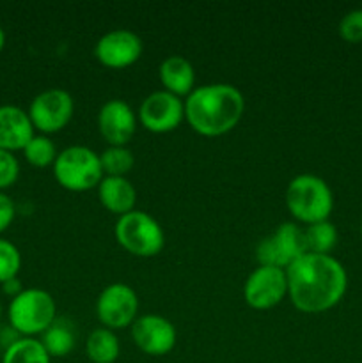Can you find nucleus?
<instances>
[{
  "label": "nucleus",
  "instance_id": "f257e3e1",
  "mask_svg": "<svg viewBox=\"0 0 362 363\" xmlns=\"http://www.w3.org/2000/svg\"><path fill=\"white\" fill-rule=\"evenodd\" d=\"M287 296L304 314H322L343 300L348 287L344 266L332 255L307 254L286 268Z\"/></svg>",
  "mask_w": 362,
  "mask_h": 363
},
{
  "label": "nucleus",
  "instance_id": "f03ea898",
  "mask_svg": "<svg viewBox=\"0 0 362 363\" xmlns=\"http://www.w3.org/2000/svg\"><path fill=\"white\" fill-rule=\"evenodd\" d=\"M245 112V98L229 84L195 87L185 99V121L201 137H222L238 126Z\"/></svg>",
  "mask_w": 362,
  "mask_h": 363
},
{
  "label": "nucleus",
  "instance_id": "7ed1b4c3",
  "mask_svg": "<svg viewBox=\"0 0 362 363\" xmlns=\"http://www.w3.org/2000/svg\"><path fill=\"white\" fill-rule=\"evenodd\" d=\"M286 208L297 222L305 225L325 222L334 209L332 190L314 174H298L286 188Z\"/></svg>",
  "mask_w": 362,
  "mask_h": 363
},
{
  "label": "nucleus",
  "instance_id": "20e7f679",
  "mask_svg": "<svg viewBox=\"0 0 362 363\" xmlns=\"http://www.w3.org/2000/svg\"><path fill=\"white\" fill-rule=\"evenodd\" d=\"M55 314L57 305L52 294L38 287L21 291L7 308L11 328L21 337L43 335L55 323Z\"/></svg>",
  "mask_w": 362,
  "mask_h": 363
},
{
  "label": "nucleus",
  "instance_id": "39448f33",
  "mask_svg": "<svg viewBox=\"0 0 362 363\" xmlns=\"http://www.w3.org/2000/svg\"><path fill=\"white\" fill-rule=\"evenodd\" d=\"M55 181L67 191H89L102 183L103 170L99 155L85 145H71L57 155L53 163Z\"/></svg>",
  "mask_w": 362,
  "mask_h": 363
},
{
  "label": "nucleus",
  "instance_id": "423d86ee",
  "mask_svg": "<svg viewBox=\"0 0 362 363\" xmlns=\"http://www.w3.org/2000/svg\"><path fill=\"white\" fill-rule=\"evenodd\" d=\"M116 240L128 254L137 257H155L165 247L162 225L146 211H133L119 216L116 222Z\"/></svg>",
  "mask_w": 362,
  "mask_h": 363
},
{
  "label": "nucleus",
  "instance_id": "0eeeda50",
  "mask_svg": "<svg viewBox=\"0 0 362 363\" xmlns=\"http://www.w3.org/2000/svg\"><path fill=\"white\" fill-rule=\"evenodd\" d=\"M307 254L305 230L295 222H284L270 236L259 241L256 259L259 266H273L286 269L297 259Z\"/></svg>",
  "mask_w": 362,
  "mask_h": 363
},
{
  "label": "nucleus",
  "instance_id": "6e6552de",
  "mask_svg": "<svg viewBox=\"0 0 362 363\" xmlns=\"http://www.w3.org/2000/svg\"><path fill=\"white\" fill-rule=\"evenodd\" d=\"M75 112V101L64 89H48L35 96L28 106V117L41 135H53L70 124Z\"/></svg>",
  "mask_w": 362,
  "mask_h": 363
},
{
  "label": "nucleus",
  "instance_id": "1a4fd4ad",
  "mask_svg": "<svg viewBox=\"0 0 362 363\" xmlns=\"http://www.w3.org/2000/svg\"><path fill=\"white\" fill-rule=\"evenodd\" d=\"M96 318L112 332L131 326L138 318L137 293L123 282L106 286L96 300Z\"/></svg>",
  "mask_w": 362,
  "mask_h": 363
},
{
  "label": "nucleus",
  "instance_id": "9d476101",
  "mask_svg": "<svg viewBox=\"0 0 362 363\" xmlns=\"http://www.w3.org/2000/svg\"><path fill=\"white\" fill-rule=\"evenodd\" d=\"M185 121V99L167 91L146 96L138 108V123L151 133H170Z\"/></svg>",
  "mask_w": 362,
  "mask_h": 363
},
{
  "label": "nucleus",
  "instance_id": "9b49d317",
  "mask_svg": "<svg viewBox=\"0 0 362 363\" xmlns=\"http://www.w3.org/2000/svg\"><path fill=\"white\" fill-rule=\"evenodd\" d=\"M287 296L286 269L258 266L243 286L245 303L254 311H268Z\"/></svg>",
  "mask_w": 362,
  "mask_h": 363
},
{
  "label": "nucleus",
  "instance_id": "f8f14e48",
  "mask_svg": "<svg viewBox=\"0 0 362 363\" xmlns=\"http://www.w3.org/2000/svg\"><path fill=\"white\" fill-rule=\"evenodd\" d=\"M131 339L144 354L165 357L176 346L177 333L172 323L163 315L144 314L131 325Z\"/></svg>",
  "mask_w": 362,
  "mask_h": 363
},
{
  "label": "nucleus",
  "instance_id": "ddd939ff",
  "mask_svg": "<svg viewBox=\"0 0 362 363\" xmlns=\"http://www.w3.org/2000/svg\"><path fill=\"white\" fill-rule=\"evenodd\" d=\"M142 41L133 30L116 28L98 39L94 46V57L102 66L110 69H124L141 59Z\"/></svg>",
  "mask_w": 362,
  "mask_h": 363
},
{
  "label": "nucleus",
  "instance_id": "4468645a",
  "mask_svg": "<svg viewBox=\"0 0 362 363\" xmlns=\"http://www.w3.org/2000/svg\"><path fill=\"white\" fill-rule=\"evenodd\" d=\"M137 113L123 99H109L98 112V130L109 145H126L137 131Z\"/></svg>",
  "mask_w": 362,
  "mask_h": 363
},
{
  "label": "nucleus",
  "instance_id": "2eb2a0df",
  "mask_svg": "<svg viewBox=\"0 0 362 363\" xmlns=\"http://www.w3.org/2000/svg\"><path fill=\"white\" fill-rule=\"evenodd\" d=\"M34 137V126L23 108L14 105L0 106V149L2 151H23Z\"/></svg>",
  "mask_w": 362,
  "mask_h": 363
},
{
  "label": "nucleus",
  "instance_id": "dca6fc26",
  "mask_svg": "<svg viewBox=\"0 0 362 363\" xmlns=\"http://www.w3.org/2000/svg\"><path fill=\"white\" fill-rule=\"evenodd\" d=\"M158 77L163 85V91L188 98L195 89V69L188 59L181 55H170L162 60L158 67Z\"/></svg>",
  "mask_w": 362,
  "mask_h": 363
},
{
  "label": "nucleus",
  "instance_id": "f3484780",
  "mask_svg": "<svg viewBox=\"0 0 362 363\" xmlns=\"http://www.w3.org/2000/svg\"><path fill=\"white\" fill-rule=\"evenodd\" d=\"M98 199L106 211L123 216L135 209L137 190L126 177L105 176L98 184Z\"/></svg>",
  "mask_w": 362,
  "mask_h": 363
},
{
  "label": "nucleus",
  "instance_id": "a211bd4d",
  "mask_svg": "<svg viewBox=\"0 0 362 363\" xmlns=\"http://www.w3.org/2000/svg\"><path fill=\"white\" fill-rule=\"evenodd\" d=\"M85 354L92 363H114L121 354V344L109 328H96L85 340Z\"/></svg>",
  "mask_w": 362,
  "mask_h": 363
},
{
  "label": "nucleus",
  "instance_id": "6ab92c4d",
  "mask_svg": "<svg viewBox=\"0 0 362 363\" xmlns=\"http://www.w3.org/2000/svg\"><path fill=\"white\" fill-rule=\"evenodd\" d=\"M52 358L43 347L41 340L34 337H18L6 347L2 363H50Z\"/></svg>",
  "mask_w": 362,
  "mask_h": 363
},
{
  "label": "nucleus",
  "instance_id": "aec40b11",
  "mask_svg": "<svg viewBox=\"0 0 362 363\" xmlns=\"http://www.w3.org/2000/svg\"><path fill=\"white\" fill-rule=\"evenodd\" d=\"M41 344L46 353L50 354V358H62L75 350L77 337H75L71 326L55 319V323L41 335Z\"/></svg>",
  "mask_w": 362,
  "mask_h": 363
},
{
  "label": "nucleus",
  "instance_id": "412c9836",
  "mask_svg": "<svg viewBox=\"0 0 362 363\" xmlns=\"http://www.w3.org/2000/svg\"><path fill=\"white\" fill-rule=\"evenodd\" d=\"M103 176L109 177H126V174L133 169L135 156L126 145H109L99 155Z\"/></svg>",
  "mask_w": 362,
  "mask_h": 363
},
{
  "label": "nucleus",
  "instance_id": "4be33fe9",
  "mask_svg": "<svg viewBox=\"0 0 362 363\" xmlns=\"http://www.w3.org/2000/svg\"><path fill=\"white\" fill-rule=\"evenodd\" d=\"M305 243H307V252L311 254H322L330 255V252L336 248L337 245V229L332 222L325 220V222L312 223V225L305 227Z\"/></svg>",
  "mask_w": 362,
  "mask_h": 363
},
{
  "label": "nucleus",
  "instance_id": "5701e85b",
  "mask_svg": "<svg viewBox=\"0 0 362 363\" xmlns=\"http://www.w3.org/2000/svg\"><path fill=\"white\" fill-rule=\"evenodd\" d=\"M57 155L59 152H57L55 144L46 135H34L23 149L25 160L35 169H46L50 165L53 167Z\"/></svg>",
  "mask_w": 362,
  "mask_h": 363
},
{
  "label": "nucleus",
  "instance_id": "b1692460",
  "mask_svg": "<svg viewBox=\"0 0 362 363\" xmlns=\"http://www.w3.org/2000/svg\"><path fill=\"white\" fill-rule=\"evenodd\" d=\"M21 268L20 250L11 241L0 238V284L16 279Z\"/></svg>",
  "mask_w": 362,
  "mask_h": 363
},
{
  "label": "nucleus",
  "instance_id": "393cba45",
  "mask_svg": "<svg viewBox=\"0 0 362 363\" xmlns=\"http://www.w3.org/2000/svg\"><path fill=\"white\" fill-rule=\"evenodd\" d=\"M337 30H339L341 39L346 43H351V45L362 43V9H353L344 14Z\"/></svg>",
  "mask_w": 362,
  "mask_h": 363
},
{
  "label": "nucleus",
  "instance_id": "a878e982",
  "mask_svg": "<svg viewBox=\"0 0 362 363\" xmlns=\"http://www.w3.org/2000/svg\"><path fill=\"white\" fill-rule=\"evenodd\" d=\"M20 176V163L14 152L0 149V191L13 186Z\"/></svg>",
  "mask_w": 362,
  "mask_h": 363
},
{
  "label": "nucleus",
  "instance_id": "bb28decb",
  "mask_svg": "<svg viewBox=\"0 0 362 363\" xmlns=\"http://www.w3.org/2000/svg\"><path fill=\"white\" fill-rule=\"evenodd\" d=\"M14 215H16V206L11 201L9 195L0 191V234L6 233L9 225L13 223Z\"/></svg>",
  "mask_w": 362,
  "mask_h": 363
},
{
  "label": "nucleus",
  "instance_id": "cd10ccee",
  "mask_svg": "<svg viewBox=\"0 0 362 363\" xmlns=\"http://www.w3.org/2000/svg\"><path fill=\"white\" fill-rule=\"evenodd\" d=\"M2 291H4V294L11 296V300H13L14 296H18V294L23 291V287H21V282L18 280V277H16V279H11V280H7V282H4Z\"/></svg>",
  "mask_w": 362,
  "mask_h": 363
},
{
  "label": "nucleus",
  "instance_id": "c85d7f7f",
  "mask_svg": "<svg viewBox=\"0 0 362 363\" xmlns=\"http://www.w3.org/2000/svg\"><path fill=\"white\" fill-rule=\"evenodd\" d=\"M4 46H6V32H4V28L0 27V52L4 50Z\"/></svg>",
  "mask_w": 362,
  "mask_h": 363
},
{
  "label": "nucleus",
  "instance_id": "c756f323",
  "mask_svg": "<svg viewBox=\"0 0 362 363\" xmlns=\"http://www.w3.org/2000/svg\"><path fill=\"white\" fill-rule=\"evenodd\" d=\"M0 318H2V303H0Z\"/></svg>",
  "mask_w": 362,
  "mask_h": 363
},
{
  "label": "nucleus",
  "instance_id": "7c9ffc66",
  "mask_svg": "<svg viewBox=\"0 0 362 363\" xmlns=\"http://www.w3.org/2000/svg\"><path fill=\"white\" fill-rule=\"evenodd\" d=\"M361 233H362V218H361Z\"/></svg>",
  "mask_w": 362,
  "mask_h": 363
}]
</instances>
